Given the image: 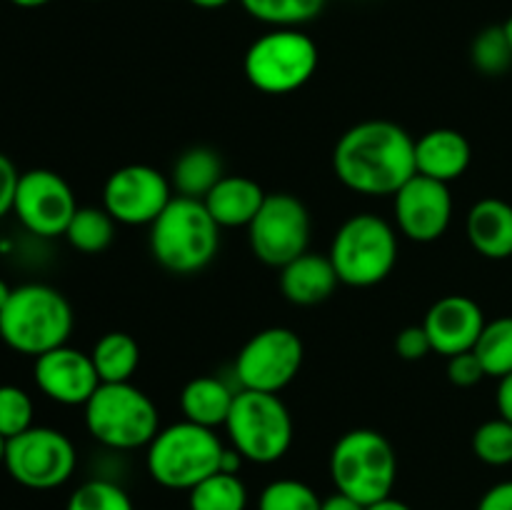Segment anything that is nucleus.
<instances>
[{"label":"nucleus","mask_w":512,"mask_h":510,"mask_svg":"<svg viewBox=\"0 0 512 510\" xmlns=\"http://www.w3.org/2000/svg\"><path fill=\"white\" fill-rule=\"evenodd\" d=\"M335 178L360 195H395L415 170V138L393 120H363L338 138Z\"/></svg>","instance_id":"obj_1"},{"label":"nucleus","mask_w":512,"mask_h":510,"mask_svg":"<svg viewBox=\"0 0 512 510\" xmlns=\"http://www.w3.org/2000/svg\"><path fill=\"white\" fill-rule=\"evenodd\" d=\"M70 333L73 308L53 285H18L0 310V340L20 355L38 358L50 353L60 345H68Z\"/></svg>","instance_id":"obj_2"},{"label":"nucleus","mask_w":512,"mask_h":510,"mask_svg":"<svg viewBox=\"0 0 512 510\" xmlns=\"http://www.w3.org/2000/svg\"><path fill=\"white\" fill-rule=\"evenodd\" d=\"M220 230L203 200L175 195L150 225V253L168 273H200L218 255Z\"/></svg>","instance_id":"obj_3"},{"label":"nucleus","mask_w":512,"mask_h":510,"mask_svg":"<svg viewBox=\"0 0 512 510\" xmlns=\"http://www.w3.org/2000/svg\"><path fill=\"white\" fill-rule=\"evenodd\" d=\"M223 440L213 428H203L190 420L160 428L150 440L145 468L148 475L165 490H193L220 470Z\"/></svg>","instance_id":"obj_4"},{"label":"nucleus","mask_w":512,"mask_h":510,"mask_svg":"<svg viewBox=\"0 0 512 510\" xmlns=\"http://www.w3.org/2000/svg\"><path fill=\"white\" fill-rule=\"evenodd\" d=\"M330 478L338 493L363 505L388 498L398 480L393 443L373 428L348 430L330 450Z\"/></svg>","instance_id":"obj_5"},{"label":"nucleus","mask_w":512,"mask_h":510,"mask_svg":"<svg viewBox=\"0 0 512 510\" xmlns=\"http://www.w3.org/2000/svg\"><path fill=\"white\" fill-rule=\"evenodd\" d=\"M83 408L85 428L105 448H148L160 430L158 405L133 383H100Z\"/></svg>","instance_id":"obj_6"},{"label":"nucleus","mask_w":512,"mask_h":510,"mask_svg":"<svg viewBox=\"0 0 512 510\" xmlns=\"http://www.w3.org/2000/svg\"><path fill=\"white\" fill-rule=\"evenodd\" d=\"M328 255L340 283L373 288L383 283L398 263V233L380 215L355 213L338 228Z\"/></svg>","instance_id":"obj_7"},{"label":"nucleus","mask_w":512,"mask_h":510,"mask_svg":"<svg viewBox=\"0 0 512 510\" xmlns=\"http://www.w3.org/2000/svg\"><path fill=\"white\" fill-rule=\"evenodd\" d=\"M320 50L300 28H270L250 43L243 70L248 83L265 95H288L315 75Z\"/></svg>","instance_id":"obj_8"},{"label":"nucleus","mask_w":512,"mask_h":510,"mask_svg":"<svg viewBox=\"0 0 512 510\" xmlns=\"http://www.w3.org/2000/svg\"><path fill=\"white\" fill-rule=\"evenodd\" d=\"M225 430L248 463H278L293 445V415L275 393L238 390Z\"/></svg>","instance_id":"obj_9"},{"label":"nucleus","mask_w":512,"mask_h":510,"mask_svg":"<svg viewBox=\"0 0 512 510\" xmlns=\"http://www.w3.org/2000/svg\"><path fill=\"white\" fill-rule=\"evenodd\" d=\"M75 465L78 453L63 430L33 425L8 440L3 468L23 488L53 490L73 478Z\"/></svg>","instance_id":"obj_10"},{"label":"nucleus","mask_w":512,"mask_h":510,"mask_svg":"<svg viewBox=\"0 0 512 510\" xmlns=\"http://www.w3.org/2000/svg\"><path fill=\"white\" fill-rule=\"evenodd\" d=\"M305 360V345L295 330L275 325L255 333L235 358V380L240 390L275 393L298 378Z\"/></svg>","instance_id":"obj_11"},{"label":"nucleus","mask_w":512,"mask_h":510,"mask_svg":"<svg viewBox=\"0 0 512 510\" xmlns=\"http://www.w3.org/2000/svg\"><path fill=\"white\" fill-rule=\"evenodd\" d=\"M310 213L293 193H268L263 208L248 225V243L255 258L270 268H283L308 253Z\"/></svg>","instance_id":"obj_12"},{"label":"nucleus","mask_w":512,"mask_h":510,"mask_svg":"<svg viewBox=\"0 0 512 510\" xmlns=\"http://www.w3.org/2000/svg\"><path fill=\"white\" fill-rule=\"evenodd\" d=\"M75 210H78V200L63 175L48 168L20 173L13 213L28 233L38 238L65 235Z\"/></svg>","instance_id":"obj_13"},{"label":"nucleus","mask_w":512,"mask_h":510,"mask_svg":"<svg viewBox=\"0 0 512 510\" xmlns=\"http://www.w3.org/2000/svg\"><path fill=\"white\" fill-rule=\"evenodd\" d=\"M173 198L170 178L143 163L113 170L103 185V208L120 225H153Z\"/></svg>","instance_id":"obj_14"},{"label":"nucleus","mask_w":512,"mask_h":510,"mask_svg":"<svg viewBox=\"0 0 512 510\" xmlns=\"http://www.w3.org/2000/svg\"><path fill=\"white\" fill-rule=\"evenodd\" d=\"M395 198V223L413 243H435L453 220V195L448 183L415 173Z\"/></svg>","instance_id":"obj_15"},{"label":"nucleus","mask_w":512,"mask_h":510,"mask_svg":"<svg viewBox=\"0 0 512 510\" xmlns=\"http://www.w3.org/2000/svg\"><path fill=\"white\" fill-rule=\"evenodd\" d=\"M33 378L40 393L60 405H85L100 385L90 353L70 345L50 350L35 358Z\"/></svg>","instance_id":"obj_16"},{"label":"nucleus","mask_w":512,"mask_h":510,"mask_svg":"<svg viewBox=\"0 0 512 510\" xmlns=\"http://www.w3.org/2000/svg\"><path fill=\"white\" fill-rule=\"evenodd\" d=\"M485 313L468 295H445L425 313L423 328L433 343V353L453 358L475 348L485 328Z\"/></svg>","instance_id":"obj_17"},{"label":"nucleus","mask_w":512,"mask_h":510,"mask_svg":"<svg viewBox=\"0 0 512 510\" xmlns=\"http://www.w3.org/2000/svg\"><path fill=\"white\" fill-rule=\"evenodd\" d=\"M473 160L470 140L460 130L435 128L415 140V170L425 178L453 183L463 178Z\"/></svg>","instance_id":"obj_18"},{"label":"nucleus","mask_w":512,"mask_h":510,"mask_svg":"<svg viewBox=\"0 0 512 510\" xmlns=\"http://www.w3.org/2000/svg\"><path fill=\"white\" fill-rule=\"evenodd\" d=\"M340 278L330 255L303 253L280 268V290L293 305H320L335 293Z\"/></svg>","instance_id":"obj_19"},{"label":"nucleus","mask_w":512,"mask_h":510,"mask_svg":"<svg viewBox=\"0 0 512 510\" xmlns=\"http://www.w3.org/2000/svg\"><path fill=\"white\" fill-rule=\"evenodd\" d=\"M265 190L248 175H223L205 195V208L220 228H248L265 203Z\"/></svg>","instance_id":"obj_20"},{"label":"nucleus","mask_w":512,"mask_h":510,"mask_svg":"<svg viewBox=\"0 0 512 510\" xmlns=\"http://www.w3.org/2000/svg\"><path fill=\"white\" fill-rule=\"evenodd\" d=\"M470 245L488 260L512 255V205L500 198H483L470 208L465 220Z\"/></svg>","instance_id":"obj_21"},{"label":"nucleus","mask_w":512,"mask_h":510,"mask_svg":"<svg viewBox=\"0 0 512 510\" xmlns=\"http://www.w3.org/2000/svg\"><path fill=\"white\" fill-rule=\"evenodd\" d=\"M233 400L235 390L215 375H198L180 390V410H183L185 420L213 430L218 425H225Z\"/></svg>","instance_id":"obj_22"},{"label":"nucleus","mask_w":512,"mask_h":510,"mask_svg":"<svg viewBox=\"0 0 512 510\" xmlns=\"http://www.w3.org/2000/svg\"><path fill=\"white\" fill-rule=\"evenodd\" d=\"M225 175L223 158L218 150L208 148V145H195L180 153L175 160L173 173H170V185L173 193L180 198L205 200V195L220 183Z\"/></svg>","instance_id":"obj_23"},{"label":"nucleus","mask_w":512,"mask_h":510,"mask_svg":"<svg viewBox=\"0 0 512 510\" xmlns=\"http://www.w3.org/2000/svg\"><path fill=\"white\" fill-rule=\"evenodd\" d=\"M100 383H130L140 365L138 340L123 330H110L90 350Z\"/></svg>","instance_id":"obj_24"},{"label":"nucleus","mask_w":512,"mask_h":510,"mask_svg":"<svg viewBox=\"0 0 512 510\" xmlns=\"http://www.w3.org/2000/svg\"><path fill=\"white\" fill-rule=\"evenodd\" d=\"M115 220L105 208H78L63 238L80 253H103L115 240Z\"/></svg>","instance_id":"obj_25"},{"label":"nucleus","mask_w":512,"mask_h":510,"mask_svg":"<svg viewBox=\"0 0 512 510\" xmlns=\"http://www.w3.org/2000/svg\"><path fill=\"white\" fill-rule=\"evenodd\" d=\"M190 510H245L248 508V488L240 475L213 473L203 483L188 490Z\"/></svg>","instance_id":"obj_26"},{"label":"nucleus","mask_w":512,"mask_h":510,"mask_svg":"<svg viewBox=\"0 0 512 510\" xmlns=\"http://www.w3.org/2000/svg\"><path fill=\"white\" fill-rule=\"evenodd\" d=\"M328 0H240L245 13L270 28H300L323 13Z\"/></svg>","instance_id":"obj_27"},{"label":"nucleus","mask_w":512,"mask_h":510,"mask_svg":"<svg viewBox=\"0 0 512 510\" xmlns=\"http://www.w3.org/2000/svg\"><path fill=\"white\" fill-rule=\"evenodd\" d=\"M475 355L483 363L488 378H505L512 373V315L488 320L475 343Z\"/></svg>","instance_id":"obj_28"},{"label":"nucleus","mask_w":512,"mask_h":510,"mask_svg":"<svg viewBox=\"0 0 512 510\" xmlns=\"http://www.w3.org/2000/svg\"><path fill=\"white\" fill-rule=\"evenodd\" d=\"M470 60H473L475 70L490 75V78L508 73L512 68V48L503 25H488L475 35L473 45H470Z\"/></svg>","instance_id":"obj_29"},{"label":"nucleus","mask_w":512,"mask_h":510,"mask_svg":"<svg viewBox=\"0 0 512 510\" xmlns=\"http://www.w3.org/2000/svg\"><path fill=\"white\" fill-rule=\"evenodd\" d=\"M323 498L308 483L295 478H278L263 488L258 510H320Z\"/></svg>","instance_id":"obj_30"},{"label":"nucleus","mask_w":512,"mask_h":510,"mask_svg":"<svg viewBox=\"0 0 512 510\" xmlns=\"http://www.w3.org/2000/svg\"><path fill=\"white\" fill-rule=\"evenodd\" d=\"M473 453L480 463L503 468L512 463V423L505 418L485 420L473 433Z\"/></svg>","instance_id":"obj_31"},{"label":"nucleus","mask_w":512,"mask_h":510,"mask_svg":"<svg viewBox=\"0 0 512 510\" xmlns=\"http://www.w3.org/2000/svg\"><path fill=\"white\" fill-rule=\"evenodd\" d=\"M65 510H135L130 495L113 480H85L70 493Z\"/></svg>","instance_id":"obj_32"},{"label":"nucleus","mask_w":512,"mask_h":510,"mask_svg":"<svg viewBox=\"0 0 512 510\" xmlns=\"http://www.w3.org/2000/svg\"><path fill=\"white\" fill-rule=\"evenodd\" d=\"M35 405L28 390L20 385H0V435L5 440L33 428Z\"/></svg>","instance_id":"obj_33"},{"label":"nucleus","mask_w":512,"mask_h":510,"mask_svg":"<svg viewBox=\"0 0 512 510\" xmlns=\"http://www.w3.org/2000/svg\"><path fill=\"white\" fill-rule=\"evenodd\" d=\"M483 378H488V373H485L483 363L475 355V350L448 358V380L453 385H458V388H473Z\"/></svg>","instance_id":"obj_34"},{"label":"nucleus","mask_w":512,"mask_h":510,"mask_svg":"<svg viewBox=\"0 0 512 510\" xmlns=\"http://www.w3.org/2000/svg\"><path fill=\"white\" fill-rule=\"evenodd\" d=\"M395 353H398V358L408 360V363H413V360H423L425 355L433 353V343H430L423 323L408 325V328H403L398 335H395Z\"/></svg>","instance_id":"obj_35"},{"label":"nucleus","mask_w":512,"mask_h":510,"mask_svg":"<svg viewBox=\"0 0 512 510\" xmlns=\"http://www.w3.org/2000/svg\"><path fill=\"white\" fill-rule=\"evenodd\" d=\"M18 183H20L18 168H15V163L8 158V155L0 153V220H3L8 213H13Z\"/></svg>","instance_id":"obj_36"},{"label":"nucleus","mask_w":512,"mask_h":510,"mask_svg":"<svg viewBox=\"0 0 512 510\" xmlns=\"http://www.w3.org/2000/svg\"><path fill=\"white\" fill-rule=\"evenodd\" d=\"M478 510H512V480H503V483L485 490Z\"/></svg>","instance_id":"obj_37"},{"label":"nucleus","mask_w":512,"mask_h":510,"mask_svg":"<svg viewBox=\"0 0 512 510\" xmlns=\"http://www.w3.org/2000/svg\"><path fill=\"white\" fill-rule=\"evenodd\" d=\"M495 403H498L500 418L510 420L512 423V373L505 375V378H500L498 398H495Z\"/></svg>","instance_id":"obj_38"},{"label":"nucleus","mask_w":512,"mask_h":510,"mask_svg":"<svg viewBox=\"0 0 512 510\" xmlns=\"http://www.w3.org/2000/svg\"><path fill=\"white\" fill-rule=\"evenodd\" d=\"M320 510H365V505L358 503V500H353L350 495L338 493V490H335L333 495L323 498V505H320Z\"/></svg>","instance_id":"obj_39"},{"label":"nucleus","mask_w":512,"mask_h":510,"mask_svg":"<svg viewBox=\"0 0 512 510\" xmlns=\"http://www.w3.org/2000/svg\"><path fill=\"white\" fill-rule=\"evenodd\" d=\"M245 458L233 448V445H225L223 450V458H220V473H230V475H238L240 468H243Z\"/></svg>","instance_id":"obj_40"},{"label":"nucleus","mask_w":512,"mask_h":510,"mask_svg":"<svg viewBox=\"0 0 512 510\" xmlns=\"http://www.w3.org/2000/svg\"><path fill=\"white\" fill-rule=\"evenodd\" d=\"M365 510H413L408 503H403V500L393 498V495H388V498L378 500V503H370L365 505Z\"/></svg>","instance_id":"obj_41"},{"label":"nucleus","mask_w":512,"mask_h":510,"mask_svg":"<svg viewBox=\"0 0 512 510\" xmlns=\"http://www.w3.org/2000/svg\"><path fill=\"white\" fill-rule=\"evenodd\" d=\"M188 3H193L195 8H203V10H220L225 8V5L233 3V0H188Z\"/></svg>","instance_id":"obj_42"},{"label":"nucleus","mask_w":512,"mask_h":510,"mask_svg":"<svg viewBox=\"0 0 512 510\" xmlns=\"http://www.w3.org/2000/svg\"><path fill=\"white\" fill-rule=\"evenodd\" d=\"M13 5H18V8H25V10H33V8H43V5L53 3V0H10Z\"/></svg>","instance_id":"obj_43"},{"label":"nucleus","mask_w":512,"mask_h":510,"mask_svg":"<svg viewBox=\"0 0 512 510\" xmlns=\"http://www.w3.org/2000/svg\"><path fill=\"white\" fill-rule=\"evenodd\" d=\"M10 293H13V288H10V285L5 283L3 278H0V310H3V308H5V303H8Z\"/></svg>","instance_id":"obj_44"},{"label":"nucleus","mask_w":512,"mask_h":510,"mask_svg":"<svg viewBox=\"0 0 512 510\" xmlns=\"http://www.w3.org/2000/svg\"><path fill=\"white\" fill-rule=\"evenodd\" d=\"M503 28H505V35H508V40H510V48H512V15L508 20H505L503 23Z\"/></svg>","instance_id":"obj_45"},{"label":"nucleus","mask_w":512,"mask_h":510,"mask_svg":"<svg viewBox=\"0 0 512 510\" xmlns=\"http://www.w3.org/2000/svg\"><path fill=\"white\" fill-rule=\"evenodd\" d=\"M5 448H8V440H5L3 435H0V465L5 463Z\"/></svg>","instance_id":"obj_46"}]
</instances>
